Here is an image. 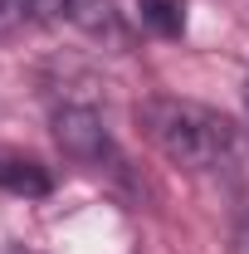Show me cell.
I'll use <instances>...</instances> for the list:
<instances>
[{"label":"cell","mask_w":249,"mask_h":254,"mask_svg":"<svg viewBox=\"0 0 249 254\" xmlns=\"http://www.w3.org/2000/svg\"><path fill=\"white\" fill-rule=\"evenodd\" d=\"M142 132L152 137V147L171 166H186V171H210L225 166L235 157V123L205 108V103H190V98H152L137 108Z\"/></svg>","instance_id":"obj_1"},{"label":"cell","mask_w":249,"mask_h":254,"mask_svg":"<svg viewBox=\"0 0 249 254\" xmlns=\"http://www.w3.org/2000/svg\"><path fill=\"white\" fill-rule=\"evenodd\" d=\"M15 254H20V250H15Z\"/></svg>","instance_id":"obj_9"},{"label":"cell","mask_w":249,"mask_h":254,"mask_svg":"<svg viewBox=\"0 0 249 254\" xmlns=\"http://www.w3.org/2000/svg\"><path fill=\"white\" fill-rule=\"evenodd\" d=\"M0 190H10V195H49L54 176L34 157H0Z\"/></svg>","instance_id":"obj_3"},{"label":"cell","mask_w":249,"mask_h":254,"mask_svg":"<svg viewBox=\"0 0 249 254\" xmlns=\"http://www.w3.org/2000/svg\"><path fill=\"white\" fill-rule=\"evenodd\" d=\"M230 254H249V200H240L235 225H230Z\"/></svg>","instance_id":"obj_6"},{"label":"cell","mask_w":249,"mask_h":254,"mask_svg":"<svg viewBox=\"0 0 249 254\" xmlns=\"http://www.w3.org/2000/svg\"><path fill=\"white\" fill-rule=\"evenodd\" d=\"M59 20L78 25L88 34H113L118 30V15H113V0H44Z\"/></svg>","instance_id":"obj_4"},{"label":"cell","mask_w":249,"mask_h":254,"mask_svg":"<svg viewBox=\"0 0 249 254\" xmlns=\"http://www.w3.org/2000/svg\"><path fill=\"white\" fill-rule=\"evenodd\" d=\"M54 137L73 161H103L108 157V127L93 108H63L54 118Z\"/></svg>","instance_id":"obj_2"},{"label":"cell","mask_w":249,"mask_h":254,"mask_svg":"<svg viewBox=\"0 0 249 254\" xmlns=\"http://www.w3.org/2000/svg\"><path fill=\"white\" fill-rule=\"evenodd\" d=\"M245 108H249V83H245Z\"/></svg>","instance_id":"obj_8"},{"label":"cell","mask_w":249,"mask_h":254,"mask_svg":"<svg viewBox=\"0 0 249 254\" xmlns=\"http://www.w3.org/2000/svg\"><path fill=\"white\" fill-rule=\"evenodd\" d=\"M142 25L161 39H181L186 34V0H137Z\"/></svg>","instance_id":"obj_5"},{"label":"cell","mask_w":249,"mask_h":254,"mask_svg":"<svg viewBox=\"0 0 249 254\" xmlns=\"http://www.w3.org/2000/svg\"><path fill=\"white\" fill-rule=\"evenodd\" d=\"M30 5L34 0H0V34H10L25 15H30Z\"/></svg>","instance_id":"obj_7"}]
</instances>
